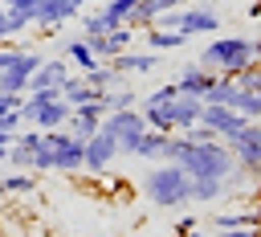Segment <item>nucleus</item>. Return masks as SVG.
I'll return each mask as SVG.
<instances>
[{
	"instance_id": "obj_1",
	"label": "nucleus",
	"mask_w": 261,
	"mask_h": 237,
	"mask_svg": "<svg viewBox=\"0 0 261 237\" xmlns=\"http://www.w3.org/2000/svg\"><path fill=\"white\" fill-rule=\"evenodd\" d=\"M163 159L179 163L188 176H216V180H228V176L237 172V159H232V151H228L224 139H216V143H192L184 131H171V135H167Z\"/></svg>"
},
{
	"instance_id": "obj_2",
	"label": "nucleus",
	"mask_w": 261,
	"mask_h": 237,
	"mask_svg": "<svg viewBox=\"0 0 261 237\" xmlns=\"http://www.w3.org/2000/svg\"><path fill=\"white\" fill-rule=\"evenodd\" d=\"M196 61L204 69H212V74H232L237 78L245 65L261 61V41H253V37H212L200 49Z\"/></svg>"
},
{
	"instance_id": "obj_3",
	"label": "nucleus",
	"mask_w": 261,
	"mask_h": 237,
	"mask_svg": "<svg viewBox=\"0 0 261 237\" xmlns=\"http://www.w3.org/2000/svg\"><path fill=\"white\" fill-rule=\"evenodd\" d=\"M188 184H192V176H188L179 163H171V159H159V163L143 176V192H147V200L159 204V208H184V204H192V200H188Z\"/></svg>"
},
{
	"instance_id": "obj_4",
	"label": "nucleus",
	"mask_w": 261,
	"mask_h": 237,
	"mask_svg": "<svg viewBox=\"0 0 261 237\" xmlns=\"http://www.w3.org/2000/svg\"><path fill=\"white\" fill-rule=\"evenodd\" d=\"M224 143H228V151H232V159L245 176H261V118H249Z\"/></svg>"
},
{
	"instance_id": "obj_5",
	"label": "nucleus",
	"mask_w": 261,
	"mask_h": 237,
	"mask_svg": "<svg viewBox=\"0 0 261 237\" xmlns=\"http://www.w3.org/2000/svg\"><path fill=\"white\" fill-rule=\"evenodd\" d=\"M98 127H102V131H110V135L118 139V155H135V143H139V135L147 131V123H143V110H139V106L106 110Z\"/></svg>"
},
{
	"instance_id": "obj_6",
	"label": "nucleus",
	"mask_w": 261,
	"mask_h": 237,
	"mask_svg": "<svg viewBox=\"0 0 261 237\" xmlns=\"http://www.w3.org/2000/svg\"><path fill=\"white\" fill-rule=\"evenodd\" d=\"M45 143L53 151V172H82V155H86L82 139H73L65 127H53V131H45Z\"/></svg>"
},
{
	"instance_id": "obj_7",
	"label": "nucleus",
	"mask_w": 261,
	"mask_h": 237,
	"mask_svg": "<svg viewBox=\"0 0 261 237\" xmlns=\"http://www.w3.org/2000/svg\"><path fill=\"white\" fill-rule=\"evenodd\" d=\"M114 155H118V139L110 135V131H94L90 139H86V155H82V168L86 172H106L110 163H114Z\"/></svg>"
},
{
	"instance_id": "obj_8",
	"label": "nucleus",
	"mask_w": 261,
	"mask_h": 237,
	"mask_svg": "<svg viewBox=\"0 0 261 237\" xmlns=\"http://www.w3.org/2000/svg\"><path fill=\"white\" fill-rule=\"evenodd\" d=\"M220 25H224V20H220L208 4H204V8H188V4L179 8V33H184L188 41H192V37H216Z\"/></svg>"
},
{
	"instance_id": "obj_9",
	"label": "nucleus",
	"mask_w": 261,
	"mask_h": 237,
	"mask_svg": "<svg viewBox=\"0 0 261 237\" xmlns=\"http://www.w3.org/2000/svg\"><path fill=\"white\" fill-rule=\"evenodd\" d=\"M135 33H139V29H130V25H114V29H106L102 37H90V49H94L98 61H110V57H118L122 49L135 45Z\"/></svg>"
},
{
	"instance_id": "obj_10",
	"label": "nucleus",
	"mask_w": 261,
	"mask_h": 237,
	"mask_svg": "<svg viewBox=\"0 0 261 237\" xmlns=\"http://www.w3.org/2000/svg\"><path fill=\"white\" fill-rule=\"evenodd\" d=\"M200 123H204V127H212L220 139H228V135H232V131H241L249 118H245V114H237L232 106H216V102H204V106H200Z\"/></svg>"
},
{
	"instance_id": "obj_11",
	"label": "nucleus",
	"mask_w": 261,
	"mask_h": 237,
	"mask_svg": "<svg viewBox=\"0 0 261 237\" xmlns=\"http://www.w3.org/2000/svg\"><path fill=\"white\" fill-rule=\"evenodd\" d=\"M77 12L65 4V0H37V12H33V25H41V33H61L65 20H73Z\"/></svg>"
},
{
	"instance_id": "obj_12",
	"label": "nucleus",
	"mask_w": 261,
	"mask_h": 237,
	"mask_svg": "<svg viewBox=\"0 0 261 237\" xmlns=\"http://www.w3.org/2000/svg\"><path fill=\"white\" fill-rule=\"evenodd\" d=\"M212 69H204L200 61H188L184 69H179V78H175V86H179V94H192V98H204V90L212 86Z\"/></svg>"
},
{
	"instance_id": "obj_13",
	"label": "nucleus",
	"mask_w": 261,
	"mask_h": 237,
	"mask_svg": "<svg viewBox=\"0 0 261 237\" xmlns=\"http://www.w3.org/2000/svg\"><path fill=\"white\" fill-rule=\"evenodd\" d=\"M110 65H114L118 74H151V69L159 65V53H155V49H143V53L122 49L118 57H110Z\"/></svg>"
},
{
	"instance_id": "obj_14",
	"label": "nucleus",
	"mask_w": 261,
	"mask_h": 237,
	"mask_svg": "<svg viewBox=\"0 0 261 237\" xmlns=\"http://www.w3.org/2000/svg\"><path fill=\"white\" fill-rule=\"evenodd\" d=\"M106 90H98V86H90L86 82V74H69L65 82H61V98L69 102V110L73 106H82V102H94V98H102Z\"/></svg>"
},
{
	"instance_id": "obj_15",
	"label": "nucleus",
	"mask_w": 261,
	"mask_h": 237,
	"mask_svg": "<svg viewBox=\"0 0 261 237\" xmlns=\"http://www.w3.org/2000/svg\"><path fill=\"white\" fill-rule=\"evenodd\" d=\"M200 106H204V98L175 94V98H171V127H175V131H188V127H196V123H200Z\"/></svg>"
},
{
	"instance_id": "obj_16",
	"label": "nucleus",
	"mask_w": 261,
	"mask_h": 237,
	"mask_svg": "<svg viewBox=\"0 0 261 237\" xmlns=\"http://www.w3.org/2000/svg\"><path fill=\"white\" fill-rule=\"evenodd\" d=\"M224 192H228V184L216 176H192V184H188V200H196V204H212Z\"/></svg>"
},
{
	"instance_id": "obj_17",
	"label": "nucleus",
	"mask_w": 261,
	"mask_h": 237,
	"mask_svg": "<svg viewBox=\"0 0 261 237\" xmlns=\"http://www.w3.org/2000/svg\"><path fill=\"white\" fill-rule=\"evenodd\" d=\"M184 4H192V0H139V8H135V16H130L126 25L143 33V29H147V25H151V20L159 16V12H167V8H184Z\"/></svg>"
},
{
	"instance_id": "obj_18",
	"label": "nucleus",
	"mask_w": 261,
	"mask_h": 237,
	"mask_svg": "<svg viewBox=\"0 0 261 237\" xmlns=\"http://www.w3.org/2000/svg\"><path fill=\"white\" fill-rule=\"evenodd\" d=\"M147 33V49H155V53H171V49H179V45H188V37L179 33V29H159V25H147L143 29Z\"/></svg>"
},
{
	"instance_id": "obj_19",
	"label": "nucleus",
	"mask_w": 261,
	"mask_h": 237,
	"mask_svg": "<svg viewBox=\"0 0 261 237\" xmlns=\"http://www.w3.org/2000/svg\"><path fill=\"white\" fill-rule=\"evenodd\" d=\"M65 61H69L77 74H86V69H94V65H98V57H94V49H90V41H86V37L65 41Z\"/></svg>"
},
{
	"instance_id": "obj_20",
	"label": "nucleus",
	"mask_w": 261,
	"mask_h": 237,
	"mask_svg": "<svg viewBox=\"0 0 261 237\" xmlns=\"http://www.w3.org/2000/svg\"><path fill=\"white\" fill-rule=\"evenodd\" d=\"M232 94H237V78H232V74H216V78H212V86L204 90V102L232 106Z\"/></svg>"
},
{
	"instance_id": "obj_21",
	"label": "nucleus",
	"mask_w": 261,
	"mask_h": 237,
	"mask_svg": "<svg viewBox=\"0 0 261 237\" xmlns=\"http://www.w3.org/2000/svg\"><path fill=\"white\" fill-rule=\"evenodd\" d=\"M163 143H167V135L155 131V127H147V131L139 135V143H135V155H139V159H163Z\"/></svg>"
},
{
	"instance_id": "obj_22",
	"label": "nucleus",
	"mask_w": 261,
	"mask_h": 237,
	"mask_svg": "<svg viewBox=\"0 0 261 237\" xmlns=\"http://www.w3.org/2000/svg\"><path fill=\"white\" fill-rule=\"evenodd\" d=\"M122 78H126V74H118L110 61H98L94 69H86V82L98 86V90H114V86H122Z\"/></svg>"
},
{
	"instance_id": "obj_23",
	"label": "nucleus",
	"mask_w": 261,
	"mask_h": 237,
	"mask_svg": "<svg viewBox=\"0 0 261 237\" xmlns=\"http://www.w3.org/2000/svg\"><path fill=\"white\" fill-rule=\"evenodd\" d=\"M216 233H228V229H249V225H261V212H220L208 221Z\"/></svg>"
},
{
	"instance_id": "obj_24",
	"label": "nucleus",
	"mask_w": 261,
	"mask_h": 237,
	"mask_svg": "<svg viewBox=\"0 0 261 237\" xmlns=\"http://www.w3.org/2000/svg\"><path fill=\"white\" fill-rule=\"evenodd\" d=\"M143 110V123L147 127H155V131H163V135H171L175 127H171V102H155V106H139Z\"/></svg>"
},
{
	"instance_id": "obj_25",
	"label": "nucleus",
	"mask_w": 261,
	"mask_h": 237,
	"mask_svg": "<svg viewBox=\"0 0 261 237\" xmlns=\"http://www.w3.org/2000/svg\"><path fill=\"white\" fill-rule=\"evenodd\" d=\"M37 188V176L33 172H8V176H0V196H16V192H33Z\"/></svg>"
},
{
	"instance_id": "obj_26",
	"label": "nucleus",
	"mask_w": 261,
	"mask_h": 237,
	"mask_svg": "<svg viewBox=\"0 0 261 237\" xmlns=\"http://www.w3.org/2000/svg\"><path fill=\"white\" fill-rule=\"evenodd\" d=\"M232 110H237V114H245V118H261V94H257V90L237 86V94H232Z\"/></svg>"
},
{
	"instance_id": "obj_27",
	"label": "nucleus",
	"mask_w": 261,
	"mask_h": 237,
	"mask_svg": "<svg viewBox=\"0 0 261 237\" xmlns=\"http://www.w3.org/2000/svg\"><path fill=\"white\" fill-rule=\"evenodd\" d=\"M106 29H114V20H110V16L102 12V8H98V12H86V16H82V37H86V41H90V37H102Z\"/></svg>"
},
{
	"instance_id": "obj_28",
	"label": "nucleus",
	"mask_w": 261,
	"mask_h": 237,
	"mask_svg": "<svg viewBox=\"0 0 261 237\" xmlns=\"http://www.w3.org/2000/svg\"><path fill=\"white\" fill-rule=\"evenodd\" d=\"M114 25H126L130 16H135V8H139V0H106V4H98Z\"/></svg>"
},
{
	"instance_id": "obj_29",
	"label": "nucleus",
	"mask_w": 261,
	"mask_h": 237,
	"mask_svg": "<svg viewBox=\"0 0 261 237\" xmlns=\"http://www.w3.org/2000/svg\"><path fill=\"white\" fill-rule=\"evenodd\" d=\"M102 102H106V110H126V106H139L135 90H126V86H114V90H106V94H102Z\"/></svg>"
},
{
	"instance_id": "obj_30",
	"label": "nucleus",
	"mask_w": 261,
	"mask_h": 237,
	"mask_svg": "<svg viewBox=\"0 0 261 237\" xmlns=\"http://www.w3.org/2000/svg\"><path fill=\"white\" fill-rule=\"evenodd\" d=\"M33 12H37V8H8V33H12V37L24 33V29L33 25Z\"/></svg>"
},
{
	"instance_id": "obj_31",
	"label": "nucleus",
	"mask_w": 261,
	"mask_h": 237,
	"mask_svg": "<svg viewBox=\"0 0 261 237\" xmlns=\"http://www.w3.org/2000/svg\"><path fill=\"white\" fill-rule=\"evenodd\" d=\"M29 172H53V151H49L45 139H41V147H33V163H29Z\"/></svg>"
},
{
	"instance_id": "obj_32",
	"label": "nucleus",
	"mask_w": 261,
	"mask_h": 237,
	"mask_svg": "<svg viewBox=\"0 0 261 237\" xmlns=\"http://www.w3.org/2000/svg\"><path fill=\"white\" fill-rule=\"evenodd\" d=\"M175 94H179V86H175V82H167V86H155V90L143 98V106H155V102H171Z\"/></svg>"
},
{
	"instance_id": "obj_33",
	"label": "nucleus",
	"mask_w": 261,
	"mask_h": 237,
	"mask_svg": "<svg viewBox=\"0 0 261 237\" xmlns=\"http://www.w3.org/2000/svg\"><path fill=\"white\" fill-rule=\"evenodd\" d=\"M184 135H188L192 143H216V139H220V135H216L212 127H204V123H196V127H188Z\"/></svg>"
},
{
	"instance_id": "obj_34",
	"label": "nucleus",
	"mask_w": 261,
	"mask_h": 237,
	"mask_svg": "<svg viewBox=\"0 0 261 237\" xmlns=\"http://www.w3.org/2000/svg\"><path fill=\"white\" fill-rule=\"evenodd\" d=\"M196 225H200V217H179V221H175V237H188Z\"/></svg>"
},
{
	"instance_id": "obj_35",
	"label": "nucleus",
	"mask_w": 261,
	"mask_h": 237,
	"mask_svg": "<svg viewBox=\"0 0 261 237\" xmlns=\"http://www.w3.org/2000/svg\"><path fill=\"white\" fill-rule=\"evenodd\" d=\"M20 98H24V94H4V90H0V114H4V110H20Z\"/></svg>"
},
{
	"instance_id": "obj_36",
	"label": "nucleus",
	"mask_w": 261,
	"mask_h": 237,
	"mask_svg": "<svg viewBox=\"0 0 261 237\" xmlns=\"http://www.w3.org/2000/svg\"><path fill=\"white\" fill-rule=\"evenodd\" d=\"M16 61H20V49H0V74H4V69H12Z\"/></svg>"
},
{
	"instance_id": "obj_37",
	"label": "nucleus",
	"mask_w": 261,
	"mask_h": 237,
	"mask_svg": "<svg viewBox=\"0 0 261 237\" xmlns=\"http://www.w3.org/2000/svg\"><path fill=\"white\" fill-rule=\"evenodd\" d=\"M224 237H257V225H249V229H228Z\"/></svg>"
},
{
	"instance_id": "obj_38",
	"label": "nucleus",
	"mask_w": 261,
	"mask_h": 237,
	"mask_svg": "<svg viewBox=\"0 0 261 237\" xmlns=\"http://www.w3.org/2000/svg\"><path fill=\"white\" fill-rule=\"evenodd\" d=\"M4 8H37V0H0Z\"/></svg>"
},
{
	"instance_id": "obj_39",
	"label": "nucleus",
	"mask_w": 261,
	"mask_h": 237,
	"mask_svg": "<svg viewBox=\"0 0 261 237\" xmlns=\"http://www.w3.org/2000/svg\"><path fill=\"white\" fill-rule=\"evenodd\" d=\"M188 237H224V233H216V229H212V233H208V229H200V225H196V229H192V233H188Z\"/></svg>"
},
{
	"instance_id": "obj_40",
	"label": "nucleus",
	"mask_w": 261,
	"mask_h": 237,
	"mask_svg": "<svg viewBox=\"0 0 261 237\" xmlns=\"http://www.w3.org/2000/svg\"><path fill=\"white\" fill-rule=\"evenodd\" d=\"M65 4H69L73 12H82V4H90V0H65Z\"/></svg>"
},
{
	"instance_id": "obj_41",
	"label": "nucleus",
	"mask_w": 261,
	"mask_h": 237,
	"mask_svg": "<svg viewBox=\"0 0 261 237\" xmlns=\"http://www.w3.org/2000/svg\"><path fill=\"white\" fill-rule=\"evenodd\" d=\"M12 135H16V131H4V127H0V143H12Z\"/></svg>"
},
{
	"instance_id": "obj_42",
	"label": "nucleus",
	"mask_w": 261,
	"mask_h": 237,
	"mask_svg": "<svg viewBox=\"0 0 261 237\" xmlns=\"http://www.w3.org/2000/svg\"><path fill=\"white\" fill-rule=\"evenodd\" d=\"M249 12H253V16H261V0H253V4H249Z\"/></svg>"
},
{
	"instance_id": "obj_43",
	"label": "nucleus",
	"mask_w": 261,
	"mask_h": 237,
	"mask_svg": "<svg viewBox=\"0 0 261 237\" xmlns=\"http://www.w3.org/2000/svg\"><path fill=\"white\" fill-rule=\"evenodd\" d=\"M0 163H8V143H0Z\"/></svg>"
},
{
	"instance_id": "obj_44",
	"label": "nucleus",
	"mask_w": 261,
	"mask_h": 237,
	"mask_svg": "<svg viewBox=\"0 0 261 237\" xmlns=\"http://www.w3.org/2000/svg\"><path fill=\"white\" fill-rule=\"evenodd\" d=\"M90 4H106V0H90Z\"/></svg>"
},
{
	"instance_id": "obj_45",
	"label": "nucleus",
	"mask_w": 261,
	"mask_h": 237,
	"mask_svg": "<svg viewBox=\"0 0 261 237\" xmlns=\"http://www.w3.org/2000/svg\"><path fill=\"white\" fill-rule=\"evenodd\" d=\"M257 237H261V225H257Z\"/></svg>"
},
{
	"instance_id": "obj_46",
	"label": "nucleus",
	"mask_w": 261,
	"mask_h": 237,
	"mask_svg": "<svg viewBox=\"0 0 261 237\" xmlns=\"http://www.w3.org/2000/svg\"><path fill=\"white\" fill-rule=\"evenodd\" d=\"M245 4H253V0H245Z\"/></svg>"
}]
</instances>
